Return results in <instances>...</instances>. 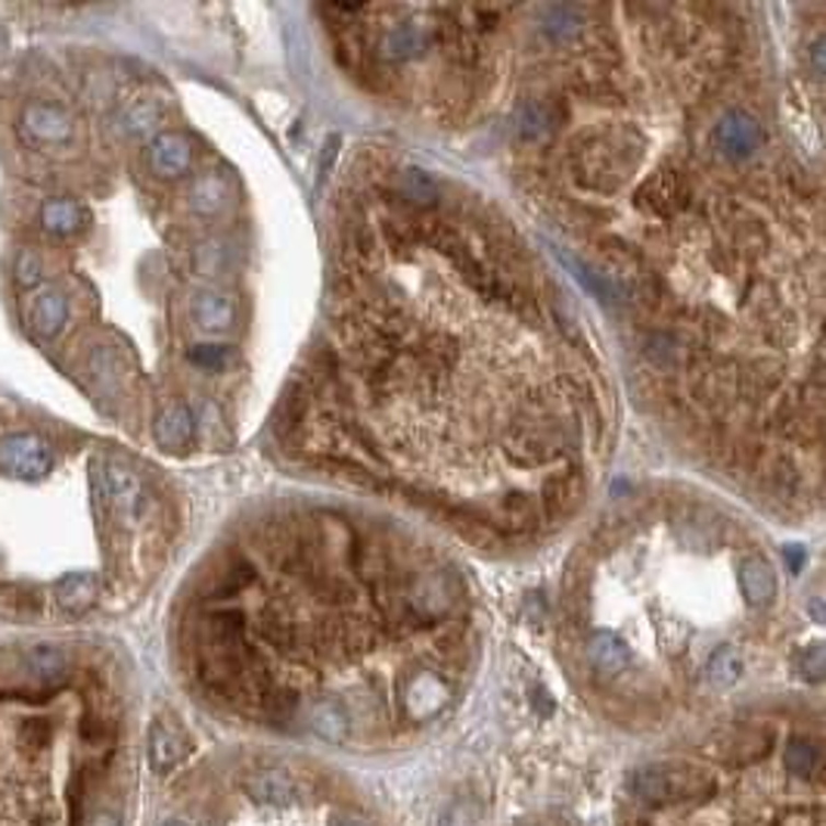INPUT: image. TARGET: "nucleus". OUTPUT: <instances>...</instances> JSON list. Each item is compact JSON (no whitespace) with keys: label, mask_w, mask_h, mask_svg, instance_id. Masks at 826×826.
<instances>
[{"label":"nucleus","mask_w":826,"mask_h":826,"mask_svg":"<svg viewBox=\"0 0 826 826\" xmlns=\"http://www.w3.org/2000/svg\"><path fill=\"white\" fill-rule=\"evenodd\" d=\"M587 662L600 677H619L631 668V650L619 634L594 631L587 640Z\"/></svg>","instance_id":"obj_11"},{"label":"nucleus","mask_w":826,"mask_h":826,"mask_svg":"<svg viewBox=\"0 0 826 826\" xmlns=\"http://www.w3.org/2000/svg\"><path fill=\"white\" fill-rule=\"evenodd\" d=\"M501 509H504V516L513 523V528H528L531 526V519H535V504H531V497L523 494V491H509V494H504Z\"/></svg>","instance_id":"obj_32"},{"label":"nucleus","mask_w":826,"mask_h":826,"mask_svg":"<svg viewBox=\"0 0 826 826\" xmlns=\"http://www.w3.org/2000/svg\"><path fill=\"white\" fill-rule=\"evenodd\" d=\"M451 702V684L435 672H416L404 687V709L411 721H429Z\"/></svg>","instance_id":"obj_8"},{"label":"nucleus","mask_w":826,"mask_h":826,"mask_svg":"<svg viewBox=\"0 0 826 826\" xmlns=\"http://www.w3.org/2000/svg\"><path fill=\"white\" fill-rule=\"evenodd\" d=\"M544 32L557 44L575 38L582 32V10L578 7H550L544 20Z\"/></svg>","instance_id":"obj_29"},{"label":"nucleus","mask_w":826,"mask_h":826,"mask_svg":"<svg viewBox=\"0 0 826 826\" xmlns=\"http://www.w3.org/2000/svg\"><path fill=\"white\" fill-rule=\"evenodd\" d=\"M81 826H122V817L115 811H94Z\"/></svg>","instance_id":"obj_38"},{"label":"nucleus","mask_w":826,"mask_h":826,"mask_svg":"<svg viewBox=\"0 0 826 826\" xmlns=\"http://www.w3.org/2000/svg\"><path fill=\"white\" fill-rule=\"evenodd\" d=\"M88 221L91 215L78 199H50L41 211V225L54 237H76L88 227Z\"/></svg>","instance_id":"obj_20"},{"label":"nucleus","mask_w":826,"mask_h":826,"mask_svg":"<svg viewBox=\"0 0 826 826\" xmlns=\"http://www.w3.org/2000/svg\"><path fill=\"white\" fill-rule=\"evenodd\" d=\"M687 199H690L687 181L675 169L656 171L638 190V208H643L653 218H672V215H677L680 208L687 206Z\"/></svg>","instance_id":"obj_7"},{"label":"nucleus","mask_w":826,"mask_h":826,"mask_svg":"<svg viewBox=\"0 0 826 826\" xmlns=\"http://www.w3.org/2000/svg\"><path fill=\"white\" fill-rule=\"evenodd\" d=\"M193 433H196V420H193V413H190L184 404H171V408H165V411L159 413L156 426H152L156 441H159L165 451H184L190 441H193Z\"/></svg>","instance_id":"obj_16"},{"label":"nucleus","mask_w":826,"mask_h":826,"mask_svg":"<svg viewBox=\"0 0 826 826\" xmlns=\"http://www.w3.org/2000/svg\"><path fill=\"white\" fill-rule=\"evenodd\" d=\"M22 134L41 147H62L76 137V118L66 106L50 100H35L22 110Z\"/></svg>","instance_id":"obj_6"},{"label":"nucleus","mask_w":826,"mask_h":826,"mask_svg":"<svg viewBox=\"0 0 826 826\" xmlns=\"http://www.w3.org/2000/svg\"><path fill=\"white\" fill-rule=\"evenodd\" d=\"M162 826H187V824H181V821H171V824H162Z\"/></svg>","instance_id":"obj_42"},{"label":"nucleus","mask_w":826,"mask_h":826,"mask_svg":"<svg viewBox=\"0 0 826 826\" xmlns=\"http://www.w3.org/2000/svg\"><path fill=\"white\" fill-rule=\"evenodd\" d=\"M308 724L326 743H342L348 736V714L336 699H318L308 712Z\"/></svg>","instance_id":"obj_24"},{"label":"nucleus","mask_w":826,"mask_h":826,"mask_svg":"<svg viewBox=\"0 0 826 826\" xmlns=\"http://www.w3.org/2000/svg\"><path fill=\"white\" fill-rule=\"evenodd\" d=\"M811 54H814V76L821 78L824 76V41H817V44L811 47Z\"/></svg>","instance_id":"obj_39"},{"label":"nucleus","mask_w":826,"mask_h":826,"mask_svg":"<svg viewBox=\"0 0 826 826\" xmlns=\"http://www.w3.org/2000/svg\"><path fill=\"white\" fill-rule=\"evenodd\" d=\"M631 792L646 805H675L684 799H705L712 783L684 768H643L631 777Z\"/></svg>","instance_id":"obj_2"},{"label":"nucleus","mask_w":826,"mask_h":826,"mask_svg":"<svg viewBox=\"0 0 826 826\" xmlns=\"http://www.w3.org/2000/svg\"><path fill=\"white\" fill-rule=\"evenodd\" d=\"M22 739H25L28 746L41 749V746L50 739V727H47V721H25V727H22Z\"/></svg>","instance_id":"obj_37"},{"label":"nucleus","mask_w":826,"mask_h":826,"mask_svg":"<svg viewBox=\"0 0 826 826\" xmlns=\"http://www.w3.org/2000/svg\"><path fill=\"white\" fill-rule=\"evenodd\" d=\"M54 597H57L59 609H66L69 616H81L100 600V575H94V572H66L54 584Z\"/></svg>","instance_id":"obj_12"},{"label":"nucleus","mask_w":826,"mask_h":826,"mask_svg":"<svg viewBox=\"0 0 826 826\" xmlns=\"http://www.w3.org/2000/svg\"><path fill=\"white\" fill-rule=\"evenodd\" d=\"M705 675H709V684H712L714 690H731L733 684L739 680V675H743V656L733 646H721L709 658Z\"/></svg>","instance_id":"obj_27"},{"label":"nucleus","mask_w":826,"mask_h":826,"mask_svg":"<svg viewBox=\"0 0 826 826\" xmlns=\"http://www.w3.org/2000/svg\"><path fill=\"white\" fill-rule=\"evenodd\" d=\"M582 497V475L578 472H560V475H550L544 485H541V501H544V509L550 519H557L569 504H575Z\"/></svg>","instance_id":"obj_25"},{"label":"nucleus","mask_w":826,"mask_h":826,"mask_svg":"<svg viewBox=\"0 0 826 826\" xmlns=\"http://www.w3.org/2000/svg\"><path fill=\"white\" fill-rule=\"evenodd\" d=\"M159 122V106L152 103V100H140L137 106L128 110L125 115V128L131 134H147L152 131V125Z\"/></svg>","instance_id":"obj_34"},{"label":"nucleus","mask_w":826,"mask_h":826,"mask_svg":"<svg viewBox=\"0 0 826 826\" xmlns=\"http://www.w3.org/2000/svg\"><path fill=\"white\" fill-rule=\"evenodd\" d=\"M787 557H789V563H792V569H799V565H802V557H805V553H802V550H795V547H789Z\"/></svg>","instance_id":"obj_41"},{"label":"nucleus","mask_w":826,"mask_h":826,"mask_svg":"<svg viewBox=\"0 0 826 826\" xmlns=\"http://www.w3.org/2000/svg\"><path fill=\"white\" fill-rule=\"evenodd\" d=\"M16 280L22 286H38L41 280V262L35 252H22L20 264H16Z\"/></svg>","instance_id":"obj_36"},{"label":"nucleus","mask_w":826,"mask_h":826,"mask_svg":"<svg viewBox=\"0 0 826 826\" xmlns=\"http://www.w3.org/2000/svg\"><path fill=\"white\" fill-rule=\"evenodd\" d=\"M330 826H370L367 821H360V817H348V814H339L330 821Z\"/></svg>","instance_id":"obj_40"},{"label":"nucleus","mask_w":826,"mask_h":826,"mask_svg":"<svg viewBox=\"0 0 826 826\" xmlns=\"http://www.w3.org/2000/svg\"><path fill=\"white\" fill-rule=\"evenodd\" d=\"M243 789L249 792V799H255V802H262V805H286V802L296 795L292 777L280 768H267L249 773Z\"/></svg>","instance_id":"obj_18"},{"label":"nucleus","mask_w":826,"mask_h":826,"mask_svg":"<svg viewBox=\"0 0 826 826\" xmlns=\"http://www.w3.org/2000/svg\"><path fill=\"white\" fill-rule=\"evenodd\" d=\"M457 594H460V587H457V582H454L448 572L423 575V578H416L411 590H408V597H404V612H408L411 619L420 621V624L445 619L454 606H457Z\"/></svg>","instance_id":"obj_5"},{"label":"nucleus","mask_w":826,"mask_h":826,"mask_svg":"<svg viewBox=\"0 0 826 826\" xmlns=\"http://www.w3.org/2000/svg\"><path fill=\"white\" fill-rule=\"evenodd\" d=\"M557 122H560V110L547 100H526L516 113V128L526 140H547L550 134L557 131Z\"/></svg>","instance_id":"obj_23"},{"label":"nucleus","mask_w":826,"mask_h":826,"mask_svg":"<svg viewBox=\"0 0 826 826\" xmlns=\"http://www.w3.org/2000/svg\"><path fill=\"white\" fill-rule=\"evenodd\" d=\"M190 311H193V320L208 330V333H225L233 326V320H237V301L230 299L227 292H199L193 305H190Z\"/></svg>","instance_id":"obj_17"},{"label":"nucleus","mask_w":826,"mask_h":826,"mask_svg":"<svg viewBox=\"0 0 826 826\" xmlns=\"http://www.w3.org/2000/svg\"><path fill=\"white\" fill-rule=\"evenodd\" d=\"M799 672L811 684H821L824 680V646H811L799 658Z\"/></svg>","instance_id":"obj_35"},{"label":"nucleus","mask_w":826,"mask_h":826,"mask_svg":"<svg viewBox=\"0 0 826 826\" xmlns=\"http://www.w3.org/2000/svg\"><path fill=\"white\" fill-rule=\"evenodd\" d=\"M0 470L16 475V479H25V482H35L54 470V451L38 435H7L0 441Z\"/></svg>","instance_id":"obj_4"},{"label":"nucleus","mask_w":826,"mask_h":826,"mask_svg":"<svg viewBox=\"0 0 826 826\" xmlns=\"http://www.w3.org/2000/svg\"><path fill=\"white\" fill-rule=\"evenodd\" d=\"M103 497H106L115 519L125 523V526H137L144 519V513H147V504H150L144 479L128 467H122V463H110L106 472H103Z\"/></svg>","instance_id":"obj_3"},{"label":"nucleus","mask_w":826,"mask_h":826,"mask_svg":"<svg viewBox=\"0 0 826 826\" xmlns=\"http://www.w3.org/2000/svg\"><path fill=\"white\" fill-rule=\"evenodd\" d=\"M739 590L749 606L755 609H765L777 597V578H773V569H770L765 560L752 557L746 563L739 565Z\"/></svg>","instance_id":"obj_19"},{"label":"nucleus","mask_w":826,"mask_h":826,"mask_svg":"<svg viewBox=\"0 0 826 826\" xmlns=\"http://www.w3.org/2000/svg\"><path fill=\"white\" fill-rule=\"evenodd\" d=\"M190 360L203 370H221L227 360H230V352L227 345H215V342H203V345H193L190 348Z\"/></svg>","instance_id":"obj_33"},{"label":"nucleus","mask_w":826,"mask_h":826,"mask_svg":"<svg viewBox=\"0 0 826 826\" xmlns=\"http://www.w3.org/2000/svg\"><path fill=\"white\" fill-rule=\"evenodd\" d=\"M193 264H196L199 274L218 277V274H225L227 267H230V249H227L225 243H218V240L199 243L196 245V252H193Z\"/></svg>","instance_id":"obj_30"},{"label":"nucleus","mask_w":826,"mask_h":826,"mask_svg":"<svg viewBox=\"0 0 826 826\" xmlns=\"http://www.w3.org/2000/svg\"><path fill=\"white\" fill-rule=\"evenodd\" d=\"M69 320V299L59 289H44L32 301V326L44 339H54Z\"/></svg>","instance_id":"obj_21"},{"label":"nucleus","mask_w":826,"mask_h":826,"mask_svg":"<svg viewBox=\"0 0 826 826\" xmlns=\"http://www.w3.org/2000/svg\"><path fill=\"white\" fill-rule=\"evenodd\" d=\"M392 193L398 199L411 203L416 208H429L438 203V184L429 171L423 169H401L392 177Z\"/></svg>","instance_id":"obj_22"},{"label":"nucleus","mask_w":826,"mask_h":826,"mask_svg":"<svg viewBox=\"0 0 826 826\" xmlns=\"http://www.w3.org/2000/svg\"><path fill=\"white\" fill-rule=\"evenodd\" d=\"M184 755H187L184 733L159 718L150 727V768L156 773H169L171 768H177L184 761Z\"/></svg>","instance_id":"obj_14"},{"label":"nucleus","mask_w":826,"mask_h":826,"mask_svg":"<svg viewBox=\"0 0 826 826\" xmlns=\"http://www.w3.org/2000/svg\"><path fill=\"white\" fill-rule=\"evenodd\" d=\"M25 665H28L32 677H38V680H59L69 668V658L54 643H41L35 650H28Z\"/></svg>","instance_id":"obj_26"},{"label":"nucleus","mask_w":826,"mask_h":826,"mask_svg":"<svg viewBox=\"0 0 826 826\" xmlns=\"http://www.w3.org/2000/svg\"><path fill=\"white\" fill-rule=\"evenodd\" d=\"M230 199H233V187H230V181H227L225 174H218V171H208L203 177H196L193 187H190V208L196 215H203V218L221 215L230 206Z\"/></svg>","instance_id":"obj_15"},{"label":"nucleus","mask_w":826,"mask_h":826,"mask_svg":"<svg viewBox=\"0 0 826 826\" xmlns=\"http://www.w3.org/2000/svg\"><path fill=\"white\" fill-rule=\"evenodd\" d=\"M783 765L792 777H811L817 765H821V749L805 739V736H795V739H789L787 752H783Z\"/></svg>","instance_id":"obj_28"},{"label":"nucleus","mask_w":826,"mask_h":826,"mask_svg":"<svg viewBox=\"0 0 826 826\" xmlns=\"http://www.w3.org/2000/svg\"><path fill=\"white\" fill-rule=\"evenodd\" d=\"M147 162H150L152 174H159V177H181L193 165V147L184 134L165 131L152 137Z\"/></svg>","instance_id":"obj_10"},{"label":"nucleus","mask_w":826,"mask_h":826,"mask_svg":"<svg viewBox=\"0 0 826 826\" xmlns=\"http://www.w3.org/2000/svg\"><path fill=\"white\" fill-rule=\"evenodd\" d=\"M714 147L724 152V156H731V159H746L752 152L761 147V125L752 118L749 113H739V110H733L727 113L718 125H714Z\"/></svg>","instance_id":"obj_9"},{"label":"nucleus","mask_w":826,"mask_h":826,"mask_svg":"<svg viewBox=\"0 0 826 826\" xmlns=\"http://www.w3.org/2000/svg\"><path fill=\"white\" fill-rule=\"evenodd\" d=\"M640 159V134L634 128H600L575 140L569 165L578 184L594 193H612L631 174Z\"/></svg>","instance_id":"obj_1"},{"label":"nucleus","mask_w":826,"mask_h":826,"mask_svg":"<svg viewBox=\"0 0 826 826\" xmlns=\"http://www.w3.org/2000/svg\"><path fill=\"white\" fill-rule=\"evenodd\" d=\"M433 32L420 22H398L394 28H389L382 41H379V50L382 57L392 59V62H401V59L420 57L426 54V47L433 44Z\"/></svg>","instance_id":"obj_13"},{"label":"nucleus","mask_w":826,"mask_h":826,"mask_svg":"<svg viewBox=\"0 0 826 826\" xmlns=\"http://www.w3.org/2000/svg\"><path fill=\"white\" fill-rule=\"evenodd\" d=\"M255 582V569L252 565L245 563V560H237L233 565H227L225 569V575L218 578V594L215 597H230V594H240L243 587H249V584Z\"/></svg>","instance_id":"obj_31"}]
</instances>
